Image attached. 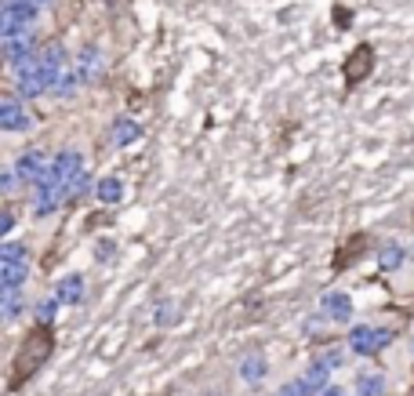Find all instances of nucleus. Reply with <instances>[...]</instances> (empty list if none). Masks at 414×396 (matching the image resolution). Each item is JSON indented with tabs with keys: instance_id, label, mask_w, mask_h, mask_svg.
<instances>
[{
	"instance_id": "obj_3",
	"label": "nucleus",
	"mask_w": 414,
	"mask_h": 396,
	"mask_svg": "<svg viewBox=\"0 0 414 396\" xmlns=\"http://www.w3.org/2000/svg\"><path fill=\"white\" fill-rule=\"evenodd\" d=\"M367 248H371V240H367V233H353V236H345L342 243H338V251H334V262H331V273H342L345 269V262L353 265L356 258H364L367 255Z\"/></svg>"
},
{
	"instance_id": "obj_2",
	"label": "nucleus",
	"mask_w": 414,
	"mask_h": 396,
	"mask_svg": "<svg viewBox=\"0 0 414 396\" xmlns=\"http://www.w3.org/2000/svg\"><path fill=\"white\" fill-rule=\"evenodd\" d=\"M374 44L371 40H360L353 51H349V58H345V87L353 91V87H360L371 73H374Z\"/></svg>"
},
{
	"instance_id": "obj_1",
	"label": "nucleus",
	"mask_w": 414,
	"mask_h": 396,
	"mask_svg": "<svg viewBox=\"0 0 414 396\" xmlns=\"http://www.w3.org/2000/svg\"><path fill=\"white\" fill-rule=\"evenodd\" d=\"M55 353V331L51 327H44V324H37V327H29V334L22 339V346H18V353H15V360H11V371H8V392H18L29 378H33L44 363H48V356Z\"/></svg>"
}]
</instances>
